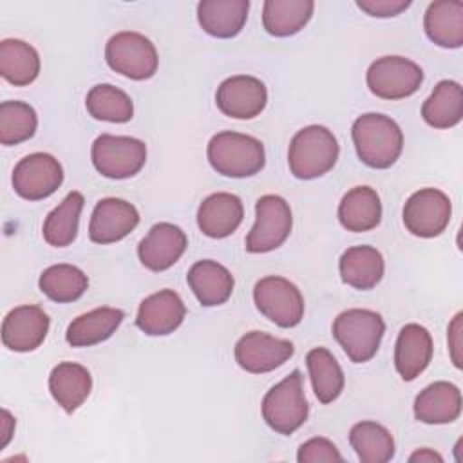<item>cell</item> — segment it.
<instances>
[{"instance_id": "6da1fadb", "label": "cell", "mask_w": 463, "mask_h": 463, "mask_svg": "<svg viewBox=\"0 0 463 463\" xmlns=\"http://www.w3.org/2000/svg\"><path fill=\"white\" fill-rule=\"evenodd\" d=\"M351 136L358 159L376 170L392 166L403 150L400 125L380 112H367L354 119Z\"/></svg>"}, {"instance_id": "7a4b0ae2", "label": "cell", "mask_w": 463, "mask_h": 463, "mask_svg": "<svg viewBox=\"0 0 463 463\" xmlns=\"http://www.w3.org/2000/svg\"><path fill=\"white\" fill-rule=\"evenodd\" d=\"M206 156L217 174L235 179L251 177L266 165L262 141L233 130H222L212 136L206 146Z\"/></svg>"}, {"instance_id": "3957f363", "label": "cell", "mask_w": 463, "mask_h": 463, "mask_svg": "<svg viewBox=\"0 0 463 463\" xmlns=\"http://www.w3.org/2000/svg\"><path fill=\"white\" fill-rule=\"evenodd\" d=\"M340 146L335 134L324 125H309L300 128L288 150L289 172L297 179H317L326 175L338 159Z\"/></svg>"}, {"instance_id": "277c9868", "label": "cell", "mask_w": 463, "mask_h": 463, "mask_svg": "<svg viewBox=\"0 0 463 463\" xmlns=\"http://www.w3.org/2000/svg\"><path fill=\"white\" fill-rule=\"evenodd\" d=\"M385 322L373 309L353 307L342 311L333 322V336L354 364L369 362L380 349Z\"/></svg>"}, {"instance_id": "5b68a950", "label": "cell", "mask_w": 463, "mask_h": 463, "mask_svg": "<svg viewBox=\"0 0 463 463\" xmlns=\"http://www.w3.org/2000/svg\"><path fill=\"white\" fill-rule=\"evenodd\" d=\"M307 414L309 405L298 369H293L284 380L275 383L262 398V418L277 434H293L306 423Z\"/></svg>"}, {"instance_id": "8992f818", "label": "cell", "mask_w": 463, "mask_h": 463, "mask_svg": "<svg viewBox=\"0 0 463 463\" xmlns=\"http://www.w3.org/2000/svg\"><path fill=\"white\" fill-rule=\"evenodd\" d=\"M105 61L114 72L141 81L156 74L159 56L156 45L145 34L121 31L107 42Z\"/></svg>"}, {"instance_id": "52a82bcc", "label": "cell", "mask_w": 463, "mask_h": 463, "mask_svg": "<svg viewBox=\"0 0 463 463\" xmlns=\"http://www.w3.org/2000/svg\"><path fill=\"white\" fill-rule=\"evenodd\" d=\"M94 168L109 179H128L141 172L146 163L145 141L130 136L101 134L90 148Z\"/></svg>"}, {"instance_id": "ba28073f", "label": "cell", "mask_w": 463, "mask_h": 463, "mask_svg": "<svg viewBox=\"0 0 463 463\" xmlns=\"http://www.w3.org/2000/svg\"><path fill=\"white\" fill-rule=\"evenodd\" d=\"M293 228L289 203L275 194H268L255 203V224L246 237V251L268 253L280 248Z\"/></svg>"}, {"instance_id": "9c48e42d", "label": "cell", "mask_w": 463, "mask_h": 463, "mask_svg": "<svg viewBox=\"0 0 463 463\" xmlns=\"http://www.w3.org/2000/svg\"><path fill=\"white\" fill-rule=\"evenodd\" d=\"M257 309L279 327H295L304 318V297L288 279L268 275L253 288Z\"/></svg>"}, {"instance_id": "30bf717a", "label": "cell", "mask_w": 463, "mask_h": 463, "mask_svg": "<svg viewBox=\"0 0 463 463\" xmlns=\"http://www.w3.org/2000/svg\"><path fill=\"white\" fill-rule=\"evenodd\" d=\"M365 81L376 98L403 99L421 87L423 71L409 58L382 56L369 65Z\"/></svg>"}, {"instance_id": "8fae6325", "label": "cell", "mask_w": 463, "mask_h": 463, "mask_svg": "<svg viewBox=\"0 0 463 463\" xmlns=\"http://www.w3.org/2000/svg\"><path fill=\"white\" fill-rule=\"evenodd\" d=\"M452 215V203L449 195L438 188H421L414 192L403 206L405 228L421 239L441 235Z\"/></svg>"}, {"instance_id": "7c38bea8", "label": "cell", "mask_w": 463, "mask_h": 463, "mask_svg": "<svg viewBox=\"0 0 463 463\" xmlns=\"http://www.w3.org/2000/svg\"><path fill=\"white\" fill-rule=\"evenodd\" d=\"M11 183L22 199L42 201L61 186L63 168L54 156L34 152L16 163Z\"/></svg>"}, {"instance_id": "4fadbf2b", "label": "cell", "mask_w": 463, "mask_h": 463, "mask_svg": "<svg viewBox=\"0 0 463 463\" xmlns=\"http://www.w3.org/2000/svg\"><path fill=\"white\" fill-rule=\"evenodd\" d=\"M233 353L241 369L251 374H264L288 362L295 347L289 340L262 331H250L237 340Z\"/></svg>"}, {"instance_id": "5bb4252c", "label": "cell", "mask_w": 463, "mask_h": 463, "mask_svg": "<svg viewBox=\"0 0 463 463\" xmlns=\"http://www.w3.org/2000/svg\"><path fill=\"white\" fill-rule=\"evenodd\" d=\"M215 103L217 109L228 118L253 119L268 103V89L255 76H230L217 87Z\"/></svg>"}, {"instance_id": "9a60e30c", "label": "cell", "mask_w": 463, "mask_h": 463, "mask_svg": "<svg viewBox=\"0 0 463 463\" xmlns=\"http://www.w3.org/2000/svg\"><path fill=\"white\" fill-rule=\"evenodd\" d=\"M139 224L137 208L119 197L99 199L89 222V239L96 244H112L125 239Z\"/></svg>"}, {"instance_id": "2e32d148", "label": "cell", "mask_w": 463, "mask_h": 463, "mask_svg": "<svg viewBox=\"0 0 463 463\" xmlns=\"http://www.w3.org/2000/svg\"><path fill=\"white\" fill-rule=\"evenodd\" d=\"M49 315L40 306H18L2 322V342L14 353L38 349L49 333Z\"/></svg>"}, {"instance_id": "e0dca14e", "label": "cell", "mask_w": 463, "mask_h": 463, "mask_svg": "<svg viewBox=\"0 0 463 463\" xmlns=\"http://www.w3.org/2000/svg\"><path fill=\"white\" fill-rule=\"evenodd\" d=\"M186 233L172 222H157L141 239L137 257L150 271H165L172 268L186 251Z\"/></svg>"}, {"instance_id": "ac0fdd59", "label": "cell", "mask_w": 463, "mask_h": 463, "mask_svg": "<svg viewBox=\"0 0 463 463\" xmlns=\"http://www.w3.org/2000/svg\"><path fill=\"white\" fill-rule=\"evenodd\" d=\"M186 306L174 289H159L141 300L136 326L148 336L174 333L184 320Z\"/></svg>"}, {"instance_id": "d6986e66", "label": "cell", "mask_w": 463, "mask_h": 463, "mask_svg": "<svg viewBox=\"0 0 463 463\" xmlns=\"http://www.w3.org/2000/svg\"><path fill=\"white\" fill-rule=\"evenodd\" d=\"M434 353L432 336L420 324H407L400 329L394 345V367L405 382L416 380L430 364Z\"/></svg>"}, {"instance_id": "ffe728a7", "label": "cell", "mask_w": 463, "mask_h": 463, "mask_svg": "<svg viewBox=\"0 0 463 463\" xmlns=\"http://www.w3.org/2000/svg\"><path fill=\"white\" fill-rule=\"evenodd\" d=\"M244 219L241 197L230 192H217L203 199L197 208V226L210 239L230 237Z\"/></svg>"}, {"instance_id": "44dd1931", "label": "cell", "mask_w": 463, "mask_h": 463, "mask_svg": "<svg viewBox=\"0 0 463 463\" xmlns=\"http://www.w3.org/2000/svg\"><path fill=\"white\" fill-rule=\"evenodd\" d=\"M186 282L199 304L204 307L224 304L235 288V279L230 269L212 259H203L192 264Z\"/></svg>"}, {"instance_id": "7402d4cb", "label": "cell", "mask_w": 463, "mask_h": 463, "mask_svg": "<svg viewBox=\"0 0 463 463\" xmlns=\"http://www.w3.org/2000/svg\"><path fill=\"white\" fill-rule=\"evenodd\" d=\"M414 418L429 425L452 423L461 414V391L450 382H434L427 385L414 400Z\"/></svg>"}, {"instance_id": "603a6c76", "label": "cell", "mask_w": 463, "mask_h": 463, "mask_svg": "<svg viewBox=\"0 0 463 463\" xmlns=\"http://www.w3.org/2000/svg\"><path fill=\"white\" fill-rule=\"evenodd\" d=\"M248 0H203L197 4V22L213 38H233L246 25Z\"/></svg>"}, {"instance_id": "cb8c5ba5", "label": "cell", "mask_w": 463, "mask_h": 463, "mask_svg": "<svg viewBox=\"0 0 463 463\" xmlns=\"http://www.w3.org/2000/svg\"><path fill=\"white\" fill-rule=\"evenodd\" d=\"M338 271L344 284L360 291L373 289L385 271L383 255L374 246H351L342 253Z\"/></svg>"}, {"instance_id": "d4e9b609", "label": "cell", "mask_w": 463, "mask_h": 463, "mask_svg": "<svg viewBox=\"0 0 463 463\" xmlns=\"http://www.w3.org/2000/svg\"><path fill=\"white\" fill-rule=\"evenodd\" d=\"M125 313L118 307H96L76 317L65 333V340L72 347H90L109 340L121 326Z\"/></svg>"}, {"instance_id": "484cf974", "label": "cell", "mask_w": 463, "mask_h": 463, "mask_svg": "<svg viewBox=\"0 0 463 463\" xmlns=\"http://www.w3.org/2000/svg\"><path fill=\"white\" fill-rule=\"evenodd\" d=\"M49 391L65 412H74L89 398L92 376L81 364L60 362L49 374Z\"/></svg>"}, {"instance_id": "4316f807", "label": "cell", "mask_w": 463, "mask_h": 463, "mask_svg": "<svg viewBox=\"0 0 463 463\" xmlns=\"http://www.w3.org/2000/svg\"><path fill=\"white\" fill-rule=\"evenodd\" d=\"M427 38L443 49L463 45V2L438 0L429 4L423 16Z\"/></svg>"}, {"instance_id": "83f0119b", "label": "cell", "mask_w": 463, "mask_h": 463, "mask_svg": "<svg viewBox=\"0 0 463 463\" xmlns=\"http://www.w3.org/2000/svg\"><path fill=\"white\" fill-rule=\"evenodd\" d=\"M338 221L347 232L374 230L382 221V201L374 188L354 186L338 204Z\"/></svg>"}, {"instance_id": "f1b7e54d", "label": "cell", "mask_w": 463, "mask_h": 463, "mask_svg": "<svg viewBox=\"0 0 463 463\" xmlns=\"http://www.w3.org/2000/svg\"><path fill=\"white\" fill-rule=\"evenodd\" d=\"M423 121L438 130L456 127L463 118V89L454 80H441L421 105Z\"/></svg>"}, {"instance_id": "f546056e", "label": "cell", "mask_w": 463, "mask_h": 463, "mask_svg": "<svg viewBox=\"0 0 463 463\" xmlns=\"http://www.w3.org/2000/svg\"><path fill=\"white\" fill-rule=\"evenodd\" d=\"M315 11L311 0H266L262 5V25L268 34L286 38L307 25Z\"/></svg>"}, {"instance_id": "4dcf8cb0", "label": "cell", "mask_w": 463, "mask_h": 463, "mask_svg": "<svg viewBox=\"0 0 463 463\" xmlns=\"http://www.w3.org/2000/svg\"><path fill=\"white\" fill-rule=\"evenodd\" d=\"M0 74L14 87L31 85L40 74L38 51L18 38L0 42Z\"/></svg>"}, {"instance_id": "1f68e13d", "label": "cell", "mask_w": 463, "mask_h": 463, "mask_svg": "<svg viewBox=\"0 0 463 463\" xmlns=\"http://www.w3.org/2000/svg\"><path fill=\"white\" fill-rule=\"evenodd\" d=\"M85 199L80 192L72 190L65 195V199L52 210L43 221L42 233L49 246L65 248L71 246L78 235L80 215L83 210Z\"/></svg>"}, {"instance_id": "d6a6232c", "label": "cell", "mask_w": 463, "mask_h": 463, "mask_svg": "<svg viewBox=\"0 0 463 463\" xmlns=\"http://www.w3.org/2000/svg\"><path fill=\"white\" fill-rule=\"evenodd\" d=\"M306 365L309 371V380L313 392L320 403L335 402L345 385L344 371L336 358L326 347H313L306 354Z\"/></svg>"}, {"instance_id": "836d02e7", "label": "cell", "mask_w": 463, "mask_h": 463, "mask_svg": "<svg viewBox=\"0 0 463 463\" xmlns=\"http://www.w3.org/2000/svg\"><path fill=\"white\" fill-rule=\"evenodd\" d=\"M349 443L362 463H387L394 458V438L376 421H358L349 430Z\"/></svg>"}, {"instance_id": "e575fe53", "label": "cell", "mask_w": 463, "mask_h": 463, "mask_svg": "<svg viewBox=\"0 0 463 463\" xmlns=\"http://www.w3.org/2000/svg\"><path fill=\"white\" fill-rule=\"evenodd\" d=\"M38 286L52 302L67 304L83 297L89 288V277L72 264H52L42 271Z\"/></svg>"}, {"instance_id": "d590c367", "label": "cell", "mask_w": 463, "mask_h": 463, "mask_svg": "<svg viewBox=\"0 0 463 463\" xmlns=\"http://www.w3.org/2000/svg\"><path fill=\"white\" fill-rule=\"evenodd\" d=\"M85 107L94 119L109 123H127L134 116V103L130 96L110 83L94 85L87 92Z\"/></svg>"}, {"instance_id": "8d00e7d4", "label": "cell", "mask_w": 463, "mask_h": 463, "mask_svg": "<svg viewBox=\"0 0 463 463\" xmlns=\"http://www.w3.org/2000/svg\"><path fill=\"white\" fill-rule=\"evenodd\" d=\"M38 128L36 110L25 101H2L0 105V143L5 146L24 143Z\"/></svg>"}, {"instance_id": "74e56055", "label": "cell", "mask_w": 463, "mask_h": 463, "mask_svg": "<svg viewBox=\"0 0 463 463\" xmlns=\"http://www.w3.org/2000/svg\"><path fill=\"white\" fill-rule=\"evenodd\" d=\"M344 458L342 454L338 452L336 445L327 439V438H322V436H317V438H311L307 441H304L300 447H298V452H297V461L298 463H340Z\"/></svg>"}, {"instance_id": "f35d334b", "label": "cell", "mask_w": 463, "mask_h": 463, "mask_svg": "<svg viewBox=\"0 0 463 463\" xmlns=\"http://www.w3.org/2000/svg\"><path fill=\"white\" fill-rule=\"evenodd\" d=\"M358 9L374 18H391L411 7L409 0H356Z\"/></svg>"}, {"instance_id": "ab89813d", "label": "cell", "mask_w": 463, "mask_h": 463, "mask_svg": "<svg viewBox=\"0 0 463 463\" xmlns=\"http://www.w3.org/2000/svg\"><path fill=\"white\" fill-rule=\"evenodd\" d=\"M461 320H463V313H456L452 322L449 324V329H447L449 353H450V360L456 365V369H461V360H463V356H461V353H463V338H461L463 326H461Z\"/></svg>"}, {"instance_id": "60d3db41", "label": "cell", "mask_w": 463, "mask_h": 463, "mask_svg": "<svg viewBox=\"0 0 463 463\" xmlns=\"http://www.w3.org/2000/svg\"><path fill=\"white\" fill-rule=\"evenodd\" d=\"M14 418L7 409H2V420H0V429H2V439H0V450L7 447L14 434Z\"/></svg>"}, {"instance_id": "b9f144b4", "label": "cell", "mask_w": 463, "mask_h": 463, "mask_svg": "<svg viewBox=\"0 0 463 463\" xmlns=\"http://www.w3.org/2000/svg\"><path fill=\"white\" fill-rule=\"evenodd\" d=\"M409 461L411 463H416V461H420V463H434V461L443 463V456L438 454L432 449H420V450H416L409 456Z\"/></svg>"}]
</instances>
